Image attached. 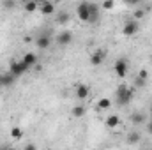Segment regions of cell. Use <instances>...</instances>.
<instances>
[{"mask_svg": "<svg viewBox=\"0 0 152 150\" xmlns=\"http://www.w3.org/2000/svg\"><path fill=\"white\" fill-rule=\"evenodd\" d=\"M50 44H51V37L46 36V34H42V36H39V37L36 39V46H37L39 50H48Z\"/></svg>", "mask_w": 152, "mask_h": 150, "instance_id": "cell-7", "label": "cell"}, {"mask_svg": "<svg viewBox=\"0 0 152 150\" xmlns=\"http://www.w3.org/2000/svg\"><path fill=\"white\" fill-rule=\"evenodd\" d=\"M36 2H37V4H42V2H46V0H36Z\"/></svg>", "mask_w": 152, "mask_h": 150, "instance_id": "cell-29", "label": "cell"}, {"mask_svg": "<svg viewBox=\"0 0 152 150\" xmlns=\"http://www.w3.org/2000/svg\"><path fill=\"white\" fill-rule=\"evenodd\" d=\"M23 9H25L27 12H34V11H37L39 9V4L36 2V0H28V2L23 4Z\"/></svg>", "mask_w": 152, "mask_h": 150, "instance_id": "cell-15", "label": "cell"}, {"mask_svg": "<svg viewBox=\"0 0 152 150\" xmlns=\"http://www.w3.org/2000/svg\"><path fill=\"white\" fill-rule=\"evenodd\" d=\"M53 2H55V4H58V2H62V0H53Z\"/></svg>", "mask_w": 152, "mask_h": 150, "instance_id": "cell-30", "label": "cell"}, {"mask_svg": "<svg viewBox=\"0 0 152 150\" xmlns=\"http://www.w3.org/2000/svg\"><path fill=\"white\" fill-rule=\"evenodd\" d=\"M138 78H142V79H149V73H147V69H142V71L138 73Z\"/></svg>", "mask_w": 152, "mask_h": 150, "instance_id": "cell-24", "label": "cell"}, {"mask_svg": "<svg viewBox=\"0 0 152 150\" xmlns=\"http://www.w3.org/2000/svg\"><path fill=\"white\" fill-rule=\"evenodd\" d=\"M104 124H106V127H110V129H115V127L120 124V117H118V115H110V117L104 120Z\"/></svg>", "mask_w": 152, "mask_h": 150, "instance_id": "cell-13", "label": "cell"}, {"mask_svg": "<svg viewBox=\"0 0 152 150\" xmlns=\"http://www.w3.org/2000/svg\"><path fill=\"white\" fill-rule=\"evenodd\" d=\"M113 5H115V0H104V2L101 4V9L110 11V9H113Z\"/></svg>", "mask_w": 152, "mask_h": 150, "instance_id": "cell-21", "label": "cell"}, {"mask_svg": "<svg viewBox=\"0 0 152 150\" xmlns=\"http://www.w3.org/2000/svg\"><path fill=\"white\" fill-rule=\"evenodd\" d=\"M113 71L118 78H126V74H127V62L124 58H118L113 66Z\"/></svg>", "mask_w": 152, "mask_h": 150, "instance_id": "cell-5", "label": "cell"}, {"mask_svg": "<svg viewBox=\"0 0 152 150\" xmlns=\"http://www.w3.org/2000/svg\"><path fill=\"white\" fill-rule=\"evenodd\" d=\"M133 101V90L129 88V87H126V85H120L118 88H117V103L120 104V106H126V104H129Z\"/></svg>", "mask_w": 152, "mask_h": 150, "instance_id": "cell-1", "label": "cell"}, {"mask_svg": "<svg viewBox=\"0 0 152 150\" xmlns=\"http://www.w3.org/2000/svg\"><path fill=\"white\" fill-rule=\"evenodd\" d=\"M149 131L152 133V117H151V122H149Z\"/></svg>", "mask_w": 152, "mask_h": 150, "instance_id": "cell-28", "label": "cell"}, {"mask_svg": "<svg viewBox=\"0 0 152 150\" xmlns=\"http://www.w3.org/2000/svg\"><path fill=\"white\" fill-rule=\"evenodd\" d=\"M14 5H16V2H14V0H4V7H5L7 11H12V9H14Z\"/></svg>", "mask_w": 152, "mask_h": 150, "instance_id": "cell-23", "label": "cell"}, {"mask_svg": "<svg viewBox=\"0 0 152 150\" xmlns=\"http://www.w3.org/2000/svg\"><path fill=\"white\" fill-rule=\"evenodd\" d=\"M76 14H78L80 21H88V16H90L88 2H81V4H78V7H76Z\"/></svg>", "mask_w": 152, "mask_h": 150, "instance_id": "cell-3", "label": "cell"}, {"mask_svg": "<svg viewBox=\"0 0 152 150\" xmlns=\"http://www.w3.org/2000/svg\"><path fill=\"white\" fill-rule=\"evenodd\" d=\"M27 71H28V66H27L23 60H20V62H12V64H11V73L16 76V78L21 76V74H25Z\"/></svg>", "mask_w": 152, "mask_h": 150, "instance_id": "cell-4", "label": "cell"}, {"mask_svg": "<svg viewBox=\"0 0 152 150\" xmlns=\"http://www.w3.org/2000/svg\"><path fill=\"white\" fill-rule=\"evenodd\" d=\"M110 106H112V101H110V99H101V101L97 103V108H99V110H108Z\"/></svg>", "mask_w": 152, "mask_h": 150, "instance_id": "cell-19", "label": "cell"}, {"mask_svg": "<svg viewBox=\"0 0 152 150\" xmlns=\"http://www.w3.org/2000/svg\"><path fill=\"white\" fill-rule=\"evenodd\" d=\"M127 141L129 143H138L140 141V134L138 133H129L127 134Z\"/></svg>", "mask_w": 152, "mask_h": 150, "instance_id": "cell-20", "label": "cell"}, {"mask_svg": "<svg viewBox=\"0 0 152 150\" xmlns=\"http://www.w3.org/2000/svg\"><path fill=\"white\" fill-rule=\"evenodd\" d=\"M85 106H81V104H78V106H75L73 108V117H76V118H81L83 115H85Z\"/></svg>", "mask_w": 152, "mask_h": 150, "instance_id": "cell-16", "label": "cell"}, {"mask_svg": "<svg viewBox=\"0 0 152 150\" xmlns=\"http://www.w3.org/2000/svg\"><path fill=\"white\" fill-rule=\"evenodd\" d=\"M67 21H69V14H67V12H62V14H58V23L66 25Z\"/></svg>", "mask_w": 152, "mask_h": 150, "instance_id": "cell-22", "label": "cell"}, {"mask_svg": "<svg viewBox=\"0 0 152 150\" xmlns=\"http://www.w3.org/2000/svg\"><path fill=\"white\" fill-rule=\"evenodd\" d=\"M88 94H90V88H88L87 85L80 83V85L76 87V97H78V99H87Z\"/></svg>", "mask_w": 152, "mask_h": 150, "instance_id": "cell-11", "label": "cell"}, {"mask_svg": "<svg viewBox=\"0 0 152 150\" xmlns=\"http://www.w3.org/2000/svg\"><path fill=\"white\" fill-rule=\"evenodd\" d=\"M11 138H12V140H21V138H23V131H21L20 127H12V129H11Z\"/></svg>", "mask_w": 152, "mask_h": 150, "instance_id": "cell-18", "label": "cell"}, {"mask_svg": "<svg viewBox=\"0 0 152 150\" xmlns=\"http://www.w3.org/2000/svg\"><path fill=\"white\" fill-rule=\"evenodd\" d=\"M25 2H28V0H23V4H25Z\"/></svg>", "mask_w": 152, "mask_h": 150, "instance_id": "cell-31", "label": "cell"}, {"mask_svg": "<svg viewBox=\"0 0 152 150\" xmlns=\"http://www.w3.org/2000/svg\"><path fill=\"white\" fill-rule=\"evenodd\" d=\"M145 83H147V79H142V78H138V79H136V87H143Z\"/></svg>", "mask_w": 152, "mask_h": 150, "instance_id": "cell-26", "label": "cell"}, {"mask_svg": "<svg viewBox=\"0 0 152 150\" xmlns=\"http://www.w3.org/2000/svg\"><path fill=\"white\" fill-rule=\"evenodd\" d=\"M21 60H23V62H25V64H27L28 67H32V66H36V64H37V55L30 51V53H25Z\"/></svg>", "mask_w": 152, "mask_h": 150, "instance_id": "cell-12", "label": "cell"}, {"mask_svg": "<svg viewBox=\"0 0 152 150\" xmlns=\"http://www.w3.org/2000/svg\"><path fill=\"white\" fill-rule=\"evenodd\" d=\"M138 30H140L138 21H136V20H129V21H126L124 27H122V36H126V37H133V36L138 34Z\"/></svg>", "mask_w": 152, "mask_h": 150, "instance_id": "cell-2", "label": "cell"}, {"mask_svg": "<svg viewBox=\"0 0 152 150\" xmlns=\"http://www.w3.org/2000/svg\"><path fill=\"white\" fill-rule=\"evenodd\" d=\"M104 58H106V51L97 50V51H94V53L90 55V64H92L94 67H97V66H101V64L104 62Z\"/></svg>", "mask_w": 152, "mask_h": 150, "instance_id": "cell-6", "label": "cell"}, {"mask_svg": "<svg viewBox=\"0 0 152 150\" xmlns=\"http://www.w3.org/2000/svg\"><path fill=\"white\" fill-rule=\"evenodd\" d=\"M151 111H152V104H151Z\"/></svg>", "mask_w": 152, "mask_h": 150, "instance_id": "cell-32", "label": "cell"}, {"mask_svg": "<svg viewBox=\"0 0 152 150\" xmlns=\"http://www.w3.org/2000/svg\"><path fill=\"white\" fill-rule=\"evenodd\" d=\"M129 120H131L134 125H140V124L145 122V115H143V113H133V115L129 117Z\"/></svg>", "mask_w": 152, "mask_h": 150, "instance_id": "cell-14", "label": "cell"}, {"mask_svg": "<svg viewBox=\"0 0 152 150\" xmlns=\"http://www.w3.org/2000/svg\"><path fill=\"white\" fill-rule=\"evenodd\" d=\"M88 9H90V16H88V21L90 23H96L99 20V5L97 4H88Z\"/></svg>", "mask_w": 152, "mask_h": 150, "instance_id": "cell-10", "label": "cell"}, {"mask_svg": "<svg viewBox=\"0 0 152 150\" xmlns=\"http://www.w3.org/2000/svg\"><path fill=\"white\" fill-rule=\"evenodd\" d=\"M14 78H16V76L12 74V73H9V74L2 76V78H0V85H11V83L14 81Z\"/></svg>", "mask_w": 152, "mask_h": 150, "instance_id": "cell-17", "label": "cell"}, {"mask_svg": "<svg viewBox=\"0 0 152 150\" xmlns=\"http://www.w3.org/2000/svg\"><path fill=\"white\" fill-rule=\"evenodd\" d=\"M145 16V11H136L134 12V20H140V18H143Z\"/></svg>", "mask_w": 152, "mask_h": 150, "instance_id": "cell-25", "label": "cell"}, {"mask_svg": "<svg viewBox=\"0 0 152 150\" xmlns=\"http://www.w3.org/2000/svg\"><path fill=\"white\" fill-rule=\"evenodd\" d=\"M127 2H129V4H133V5H136V4H140L142 0H127Z\"/></svg>", "mask_w": 152, "mask_h": 150, "instance_id": "cell-27", "label": "cell"}, {"mask_svg": "<svg viewBox=\"0 0 152 150\" xmlns=\"http://www.w3.org/2000/svg\"><path fill=\"white\" fill-rule=\"evenodd\" d=\"M71 41H73V34L67 32V30H66V32H60V34L57 36V42H58L60 46H67Z\"/></svg>", "mask_w": 152, "mask_h": 150, "instance_id": "cell-9", "label": "cell"}, {"mask_svg": "<svg viewBox=\"0 0 152 150\" xmlns=\"http://www.w3.org/2000/svg\"><path fill=\"white\" fill-rule=\"evenodd\" d=\"M39 5H41V9H39V11H41L42 14H53V12H55V9H57L53 0H46V2H42V4H39Z\"/></svg>", "mask_w": 152, "mask_h": 150, "instance_id": "cell-8", "label": "cell"}]
</instances>
